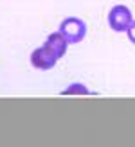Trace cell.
<instances>
[{
    "label": "cell",
    "mask_w": 135,
    "mask_h": 147,
    "mask_svg": "<svg viewBox=\"0 0 135 147\" xmlns=\"http://www.w3.org/2000/svg\"><path fill=\"white\" fill-rule=\"evenodd\" d=\"M43 45H47L52 52H54L59 59L67 54V49H69V41L65 40V36L59 32V31H56V32H50L49 36H47V40H45V43Z\"/></svg>",
    "instance_id": "4"
},
{
    "label": "cell",
    "mask_w": 135,
    "mask_h": 147,
    "mask_svg": "<svg viewBox=\"0 0 135 147\" xmlns=\"http://www.w3.org/2000/svg\"><path fill=\"white\" fill-rule=\"evenodd\" d=\"M90 90L83 84V83H72L61 92V95H88Z\"/></svg>",
    "instance_id": "5"
},
{
    "label": "cell",
    "mask_w": 135,
    "mask_h": 147,
    "mask_svg": "<svg viewBox=\"0 0 135 147\" xmlns=\"http://www.w3.org/2000/svg\"><path fill=\"white\" fill-rule=\"evenodd\" d=\"M58 59H59V57L52 52L47 45H42L38 49H34L33 54H31V65L34 68H38V70H50V68H54V65L58 63Z\"/></svg>",
    "instance_id": "3"
},
{
    "label": "cell",
    "mask_w": 135,
    "mask_h": 147,
    "mask_svg": "<svg viewBox=\"0 0 135 147\" xmlns=\"http://www.w3.org/2000/svg\"><path fill=\"white\" fill-rule=\"evenodd\" d=\"M126 36H128L130 43H133V45H135V20L132 22V25L128 27V31H126Z\"/></svg>",
    "instance_id": "6"
},
{
    "label": "cell",
    "mask_w": 135,
    "mask_h": 147,
    "mask_svg": "<svg viewBox=\"0 0 135 147\" xmlns=\"http://www.w3.org/2000/svg\"><path fill=\"white\" fill-rule=\"evenodd\" d=\"M132 22H133V14L130 7L124 4L114 5L108 13V25L114 32H126L128 27L132 25Z\"/></svg>",
    "instance_id": "2"
},
{
    "label": "cell",
    "mask_w": 135,
    "mask_h": 147,
    "mask_svg": "<svg viewBox=\"0 0 135 147\" xmlns=\"http://www.w3.org/2000/svg\"><path fill=\"white\" fill-rule=\"evenodd\" d=\"M58 31L65 36V40L69 41V45H76L81 43L87 36V24L78 16H67L61 20Z\"/></svg>",
    "instance_id": "1"
}]
</instances>
